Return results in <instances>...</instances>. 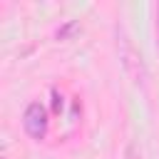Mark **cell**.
<instances>
[{"instance_id": "obj_1", "label": "cell", "mask_w": 159, "mask_h": 159, "mask_svg": "<svg viewBox=\"0 0 159 159\" xmlns=\"http://www.w3.org/2000/svg\"><path fill=\"white\" fill-rule=\"evenodd\" d=\"M119 60H122V67L124 72L137 82V84H144L147 80V72H144V62H142V55L134 50V45L129 42V37L122 35L119 40Z\"/></svg>"}, {"instance_id": "obj_2", "label": "cell", "mask_w": 159, "mask_h": 159, "mask_svg": "<svg viewBox=\"0 0 159 159\" xmlns=\"http://www.w3.org/2000/svg\"><path fill=\"white\" fill-rule=\"evenodd\" d=\"M47 124H50L47 109H45L40 102H30V104L25 107V112H22V127H25V132H27L35 142H40V139H45V134H47Z\"/></svg>"}, {"instance_id": "obj_3", "label": "cell", "mask_w": 159, "mask_h": 159, "mask_svg": "<svg viewBox=\"0 0 159 159\" xmlns=\"http://www.w3.org/2000/svg\"><path fill=\"white\" fill-rule=\"evenodd\" d=\"M77 30H80V22H77V20H70L67 25H62V27L57 30V40H67V37H70L72 32H77Z\"/></svg>"}, {"instance_id": "obj_4", "label": "cell", "mask_w": 159, "mask_h": 159, "mask_svg": "<svg viewBox=\"0 0 159 159\" xmlns=\"http://www.w3.org/2000/svg\"><path fill=\"white\" fill-rule=\"evenodd\" d=\"M52 104H55V112H60V109H62V97H60L57 92H55V102H52Z\"/></svg>"}, {"instance_id": "obj_5", "label": "cell", "mask_w": 159, "mask_h": 159, "mask_svg": "<svg viewBox=\"0 0 159 159\" xmlns=\"http://www.w3.org/2000/svg\"><path fill=\"white\" fill-rule=\"evenodd\" d=\"M157 30H159V5H157Z\"/></svg>"}]
</instances>
